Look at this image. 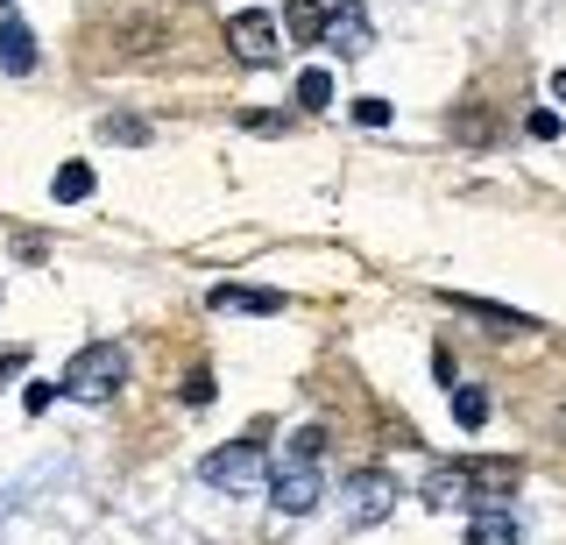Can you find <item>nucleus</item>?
Segmentation results:
<instances>
[{
  "label": "nucleus",
  "instance_id": "obj_1",
  "mask_svg": "<svg viewBox=\"0 0 566 545\" xmlns=\"http://www.w3.org/2000/svg\"><path fill=\"white\" fill-rule=\"evenodd\" d=\"M318 453H326V432H318V426L291 432V447L276 453L270 503L283 510V517H305V510H318V496H326V474H318Z\"/></svg>",
  "mask_w": 566,
  "mask_h": 545
},
{
  "label": "nucleus",
  "instance_id": "obj_2",
  "mask_svg": "<svg viewBox=\"0 0 566 545\" xmlns=\"http://www.w3.org/2000/svg\"><path fill=\"white\" fill-rule=\"evenodd\" d=\"M120 382H128V347H114V340H85L78 355L64 361L57 390H64V397H78V403H114V397H120Z\"/></svg>",
  "mask_w": 566,
  "mask_h": 545
},
{
  "label": "nucleus",
  "instance_id": "obj_3",
  "mask_svg": "<svg viewBox=\"0 0 566 545\" xmlns=\"http://www.w3.org/2000/svg\"><path fill=\"white\" fill-rule=\"evenodd\" d=\"M199 474L212 489H227V496H241V489L262 482V447H255V439H227V447H212L199 461Z\"/></svg>",
  "mask_w": 566,
  "mask_h": 545
},
{
  "label": "nucleus",
  "instance_id": "obj_4",
  "mask_svg": "<svg viewBox=\"0 0 566 545\" xmlns=\"http://www.w3.org/2000/svg\"><path fill=\"white\" fill-rule=\"evenodd\" d=\"M340 496H347V524H354V532H368V524H382L389 510H397V482H389L382 468H361Z\"/></svg>",
  "mask_w": 566,
  "mask_h": 545
},
{
  "label": "nucleus",
  "instance_id": "obj_5",
  "mask_svg": "<svg viewBox=\"0 0 566 545\" xmlns=\"http://www.w3.org/2000/svg\"><path fill=\"white\" fill-rule=\"evenodd\" d=\"M517 482H524V468L503 461V453H495V461H468V510L474 517H482V510H510V489Z\"/></svg>",
  "mask_w": 566,
  "mask_h": 545
},
{
  "label": "nucleus",
  "instance_id": "obj_6",
  "mask_svg": "<svg viewBox=\"0 0 566 545\" xmlns=\"http://www.w3.org/2000/svg\"><path fill=\"white\" fill-rule=\"evenodd\" d=\"M318 43L340 50V57H368V43H376V22H368L361 0H340V8H326V22H318Z\"/></svg>",
  "mask_w": 566,
  "mask_h": 545
},
{
  "label": "nucleus",
  "instance_id": "obj_7",
  "mask_svg": "<svg viewBox=\"0 0 566 545\" xmlns=\"http://www.w3.org/2000/svg\"><path fill=\"white\" fill-rule=\"evenodd\" d=\"M227 43H234V57H241V64H270V57H276V14L241 8L234 22H227Z\"/></svg>",
  "mask_w": 566,
  "mask_h": 545
},
{
  "label": "nucleus",
  "instance_id": "obj_8",
  "mask_svg": "<svg viewBox=\"0 0 566 545\" xmlns=\"http://www.w3.org/2000/svg\"><path fill=\"white\" fill-rule=\"evenodd\" d=\"M447 297L453 312H468V319H482L489 333H531L538 319H531V312H517V305H495V297H474V291H439Z\"/></svg>",
  "mask_w": 566,
  "mask_h": 545
},
{
  "label": "nucleus",
  "instance_id": "obj_9",
  "mask_svg": "<svg viewBox=\"0 0 566 545\" xmlns=\"http://www.w3.org/2000/svg\"><path fill=\"white\" fill-rule=\"evenodd\" d=\"M206 305H212V312H255V319H276L283 297H276V291H248V284H212Z\"/></svg>",
  "mask_w": 566,
  "mask_h": 545
},
{
  "label": "nucleus",
  "instance_id": "obj_10",
  "mask_svg": "<svg viewBox=\"0 0 566 545\" xmlns=\"http://www.w3.org/2000/svg\"><path fill=\"white\" fill-rule=\"evenodd\" d=\"M424 503L432 510H468V461H439L432 474H424Z\"/></svg>",
  "mask_w": 566,
  "mask_h": 545
},
{
  "label": "nucleus",
  "instance_id": "obj_11",
  "mask_svg": "<svg viewBox=\"0 0 566 545\" xmlns=\"http://www.w3.org/2000/svg\"><path fill=\"white\" fill-rule=\"evenodd\" d=\"M0 72H14V78L35 72V36H29V22H0Z\"/></svg>",
  "mask_w": 566,
  "mask_h": 545
},
{
  "label": "nucleus",
  "instance_id": "obj_12",
  "mask_svg": "<svg viewBox=\"0 0 566 545\" xmlns=\"http://www.w3.org/2000/svg\"><path fill=\"white\" fill-rule=\"evenodd\" d=\"M453 418H460V426H468V432H482L489 426V390H474V382H453Z\"/></svg>",
  "mask_w": 566,
  "mask_h": 545
},
{
  "label": "nucleus",
  "instance_id": "obj_13",
  "mask_svg": "<svg viewBox=\"0 0 566 545\" xmlns=\"http://www.w3.org/2000/svg\"><path fill=\"white\" fill-rule=\"evenodd\" d=\"M468 545H517V524H510V510H482V517L468 524Z\"/></svg>",
  "mask_w": 566,
  "mask_h": 545
},
{
  "label": "nucleus",
  "instance_id": "obj_14",
  "mask_svg": "<svg viewBox=\"0 0 566 545\" xmlns=\"http://www.w3.org/2000/svg\"><path fill=\"white\" fill-rule=\"evenodd\" d=\"M50 191H57L64 206H78V199H93V164H64L57 178H50Z\"/></svg>",
  "mask_w": 566,
  "mask_h": 545
},
{
  "label": "nucleus",
  "instance_id": "obj_15",
  "mask_svg": "<svg viewBox=\"0 0 566 545\" xmlns=\"http://www.w3.org/2000/svg\"><path fill=\"white\" fill-rule=\"evenodd\" d=\"M297 107H312V114H326L333 107V72H297Z\"/></svg>",
  "mask_w": 566,
  "mask_h": 545
},
{
  "label": "nucleus",
  "instance_id": "obj_16",
  "mask_svg": "<svg viewBox=\"0 0 566 545\" xmlns=\"http://www.w3.org/2000/svg\"><path fill=\"white\" fill-rule=\"evenodd\" d=\"M283 22H291L297 43H318V22H326V8H318V0H291V14H283Z\"/></svg>",
  "mask_w": 566,
  "mask_h": 545
},
{
  "label": "nucleus",
  "instance_id": "obj_17",
  "mask_svg": "<svg viewBox=\"0 0 566 545\" xmlns=\"http://www.w3.org/2000/svg\"><path fill=\"white\" fill-rule=\"evenodd\" d=\"M354 120H361V128H389V99L361 93V99H354Z\"/></svg>",
  "mask_w": 566,
  "mask_h": 545
},
{
  "label": "nucleus",
  "instance_id": "obj_18",
  "mask_svg": "<svg viewBox=\"0 0 566 545\" xmlns=\"http://www.w3.org/2000/svg\"><path fill=\"white\" fill-rule=\"evenodd\" d=\"M99 135H106V143H149V128H142V120H114V114L99 120Z\"/></svg>",
  "mask_w": 566,
  "mask_h": 545
},
{
  "label": "nucleus",
  "instance_id": "obj_19",
  "mask_svg": "<svg viewBox=\"0 0 566 545\" xmlns=\"http://www.w3.org/2000/svg\"><path fill=\"white\" fill-rule=\"evenodd\" d=\"M524 135H531V143H553V135H559V114H553V107H538V114L524 120Z\"/></svg>",
  "mask_w": 566,
  "mask_h": 545
},
{
  "label": "nucleus",
  "instance_id": "obj_20",
  "mask_svg": "<svg viewBox=\"0 0 566 545\" xmlns=\"http://www.w3.org/2000/svg\"><path fill=\"white\" fill-rule=\"evenodd\" d=\"M185 403H212V376H206V368H191V376H185Z\"/></svg>",
  "mask_w": 566,
  "mask_h": 545
},
{
  "label": "nucleus",
  "instance_id": "obj_21",
  "mask_svg": "<svg viewBox=\"0 0 566 545\" xmlns=\"http://www.w3.org/2000/svg\"><path fill=\"white\" fill-rule=\"evenodd\" d=\"M50 397H57L50 382H29V390H22V411H29V418H35V411H50Z\"/></svg>",
  "mask_w": 566,
  "mask_h": 545
},
{
  "label": "nucleus",
  "instance_id": "obj_22",
  "mask_svg": "<svg viewBox=\"0 0 566 545\" xmlns=\"http://www.w3.org/2000/svg\"><path fill=\"white\" fill-rule=\"evenodd\" d=\"M432 368H439V382H447V390L460 382V368H453V355H447V347H432Z\"/></svg>",
  "mask_w": 566,
  "mask_h": 545
},
{
  "label": "nucleus",
  "instance_id": "obj_23",
  "mask_svg": "<svg viewBox=\"0 0 566 545\" xmlns=\"http://www.w3.org/2000/svg\"><path fill=\"white\" fill-rule=\"evenodd\" d=\"M22 368H29V355H0V382H14Z\"/></svg>",
  "mask_w": 566,
  "mask_h": 545
},
{
  "label": "nucleus",
  "instance_id": "obj_24",
  "mask_svg": "<svg viewBox=\"0 0 566 545\" xmlns=\"http://www.w3.org/2000/svg\"><path fill=\"white\" fill-rule=\"evenodd\" d=\"M553 99H566V72H553Z\"/></svg>",
  "mask_w": 566,
  "mask_h": 545
},
{
  "label": "nucleus",
  "instance_id": "obj_25",
  "mask_svg": "<svg viewBox=\"0 0 566 545\" xmlns=\"http://www.w3.org/2000/svg\"><path fill=\"white\" fill-rule=\"evenodd\" d=\"M0 8H8V0H0Z\"/></svg>",
  "mask_w": 566,
  "mask_h": 545
}]
</instances>
